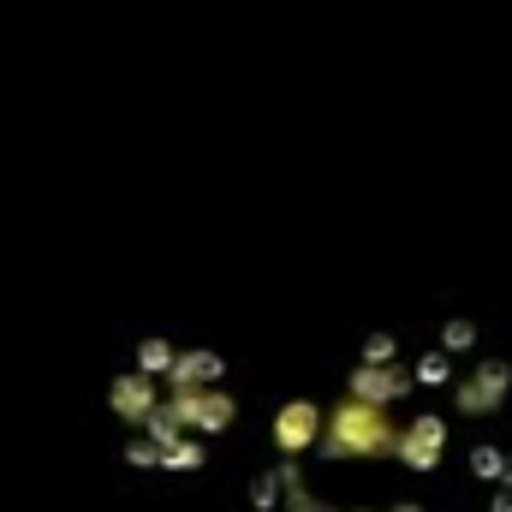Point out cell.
I'll list each match as a JSON object with an SVG mask.
<instances>
[{
	"label": "cell",
	"mask_w": 512,
	"mask_h": 512,
	"mask_svg": "<svg viewBox=\"0 0 512 512\" xmlns=\"http://www.w3.org/2000/svg\"><path fill=\"white\" fill-rule=\"evenodd\" d=\"M161 417H167L179 435L209 441V435H227V429H233L239 405H233V393H221V387H197V393H173V399H161Z\"/></svg>",
	"instance_id": "cell-2"
},
{
	"label": "cell",
	"mask_w": 512,
	"mask_h": 512,
	"mask_svg": "<svg viewBox=\"0 0 512 512\" xmlns=\"http://www.w3.org/2000/svg\"><path fill=\"white\" fill-rule=\"evenodd\" d=\"M322 429H328V411L316 399H286L274 411V453L280 459H304L310 447H322Z\"/></svg>",
	"instance_id": "cell-5"
},
{
	"label": "cell",
	"mask_w": 512,
	"mask_h": 512,
	"mask_svg": "<svg viewBox=\"0 0 512 512\" xmlns=\"http://www.w3.org/2000/svg\"><path fill=\"white\" fill-rule=\"evenodd\" d=\"M108 405H114V417L131 423V429H143L155 411H161V393H155V376H143V370H126L120 382L108 387Z\"/></svg>",
	"instance_id": "cell-7"
},
{
	"label": "cell",
	"mask_w": 512,
	"mask_h": 512,
	"mask_svg": "<svg viewBox=\"0 0 512 512\" xmlns=\"http://www.w3.org/2000/svg\"><path fill=\"white\" fill-rule=\"evenodd\" d=\"M441 346H447L453 358H471V352H477V322H471V316L441 322Z\"/></svg>",
	"instance_id": "cell-13"
},
{
	"label": "cell",
	"mask_w": 512,
	"mask_h": 512,
	"mask_svg": "<svg viewBox=\"0 0 512 512\" xmlns=\"http://www.w3.org/2000/svg\"><path fill=\"white\" fill-rule=\"evenodd\" d=\"M346 512H370V507H346Z\"/></svg>",
	"instance_id": "cell-19"
},
{
	"label": "cell",
	"mask_w": 512,
	"mask_h": 512,
	"mask_svg": "<svg viewBox=\"0 0 512 512\" xmlns=\"http://www.w3.org/2000/svg\"><path fill=\"white\" fill-rule=\"evenodd\" d=\"M364 364H399V334H370L364 340Z\"/></svg>",
	"instance_id": "cell-16"
},
{
	"label": "cell",
	"mask_w": 512,
	"mask_h": 512,
	"mask_svg": "<svg viewBox=\"0 0 512 512\" xmlns=\"http://www.w3.org/2000/svg\"><path fill=\"white\" fill-rule=\"evenodd\" d=\"M465 471H471L477 483L512 489V453H507V447H495V441H477V447L465 453Z\"/></svg>",
	"instance_id": "cell-9"
},
{
	"label": "cell",
	"mask_w": 512,
	"mask_h": 512,
	"mask_svg": "<svg viewBox=\"0 0 512 512\" xmlns=\"http://www.w3.org/2000/svg\"><path fill=\"white\" fill-rule=\"evenodd\" d=\"M489 512H512V489H495L489 495Z\"/></svg>",
	"instance_id": "cell-17"
},
{
	"label": "cell",
	"mask_w": 512,
	"mask_h": 512,
	"mask_svg": "<svg viewBox=\"0 0 512 512\" xmlns=\"http://www.w3.org/2000/svg\"><path fill=\"white\" fill-rule=\"evenodd\" d=\"M173 364H179V352H173L167 340H143V346H137V370H143V376L167 382V376H173Z\"/></svg>",
	"instance_id": "cell-12"
},
{
	"label": "cell",
	"mask_w": 512,
	"mask_h": 512,
	"mask_svg": "<svg viewBox=\"0 0 512 512\" xmlns=\"http://www.w3.org/2000/svg\"><path fill=\"white\" fill-rule=\"evenodd\" d=\"M126 465L131 471H161V447H155L149 435H131L126 441Z\"/></svg>",
	"instance_id": "cell-15"
},
{
	"label": "cell",
	"mask_w": 512,
	"mask_h": 512,
	"mask_svg": "<svg viewBox=\"0 0 512 512\" xmlns=\"http://www.w3.org/2000/svg\"><path fill=\"white\" fill-rule=\"evenodd\" d=\"M227 376V364H221V352H179V364H173V393H197V387H221Z\"/></svg>",
	"instance_id": "cell-8"
},
{
	"label": "cell",
	"mask_w": 512,
	"mask_h": 512,
	"mask_svg": "<svg viewBox=\"0 0 512 512\" xmlns=\"http://www.w3.org/2000/svg\"><path fill=\"white\" fill-rule=\"evenodd\" d=\"M280 501H286L280 471H262V477L251 483V512H280Z\"/></svg>",
	"instance_id": "cell-14"
},
{
	"label": "cell",
	"mask_w": 512,
	"mask_h": 512,
	"mask_svg": "<svg viewBox=\"0 0 512 512\" xmlns=\"http://www.w3.org/2000/svg\"><path fill=\"white\" fill-rule=\"evenodd\" d=\"M417 393V376L405 370V364H358L352 376H346V399H364V405H399V399H411Z\"/></svg>",
	"instance_id": "cell-6"
},
{
	"label": "cell",
	"mask_w": 512,
	"mask_h": 512,
	"mask_svg": "<svg viewBox=\"0 0 512 512\" xmlns=\"http://www.w3.org/2000/svg\"><path fill=\"white\" fill-rule=\"evenodd\" d=\"M411 376H417V387H453V382H459V370H453V352H447V346H429V352L411 364Z\"/></svg>",
	"instance_id": "cell-10"
},
{
	"label": "cell",
	"mask_w": 512,
	"mask_h": 512,
	"mask_svg": "<svg viewBox=\"0 0 512 512\" xmlns=\"http://www.w3.org/2000/svg\"><path fill=\"white\" fill-rule=\"evenodd\" d=\"M512 399V364L507 358H477L471 370H459V382H453V411L459 417H495L501 405Z\"/></svg>",
	"instance_id": "cell-3"
},
{
	"label": "cell",
	"mask_w": 512,
	"mask_h": 512,
	"mask_svg": "<svg viewBox=\"0 0 512 512\" xmlns=\"http://www.w3.org/2000/svg\"><path fill=\"white\" fill-rule=\"evenodd\" d=\"M399 447V423L387 405H364V399H340L328 411V429H322V459L328 465H370V459H393Z\"/></svg>",
	"instance_id": "cell-1"
},
{
	"label": "cell",
	"mask_w": 512,
	"mask_h": 512,
	"mask_svg": "<svg viewBox=\"0 0 512 512\" xmlns=\"http://www.w3.org/2000/svg\"><path fill=\"white\" fill-rule=\"evenodd\" d=\"M203 465H209V441H197V435H185L161 453V471H203Z\"/></svg>",
	"instance_id": "cell-11"
},
{
	"label": "cell",
	"mask_w": 512,
	"mask_h": 512,
	"mask_svg": "<svg viewBox=\"0 0 512 512\" xmlns=\"http://www.w3.org/2000/svg\"><path fill=\"white\" fill-rule=\"evenodd\" d=\"M387 512H429V507H423V501H393Z\"/></svg>",
	"instance_id": "cell-18"
},
{
	"label": "cell",
	"mask_w": 512,
	"mask_h": 512,
	"mask_svg": "<svg viewBox=\"0 0 512 512\" xmlns=\"http://www.w3.org/2000/svg\"><path fill=\"white\" fill-rule=\"evenodd\" d=\"M447 441H453L447 417H441V411H417V417L399 429L393 465H405L411 477H429V471H441V459H447Z\"/></svg>",
	"instance_id": "cell-4"
}]
</instances>
